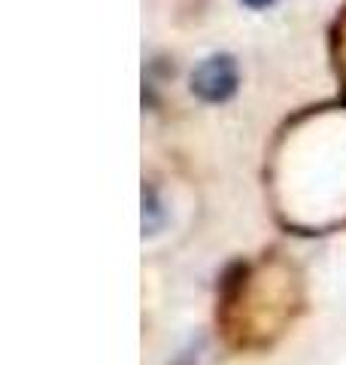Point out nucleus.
<instances>
[{
	"label": "nucleus",
	"mask_w": 346,
	"mask_h": 365,
	"mask_svg": "<svg viewBox=\"0 0 346 365\" xmlns=\"http://www.w3.org/2000/svg\"><path fill=\"white\" fill-rule=\"evenodd\" d=\"M331 52H334V67H337V76L346 88V9L334 21V31H331Z\"/></svg>",
	"instance_id": "obj_2"
},
{
	"label": "nucleus",
	"mask_w": 346,
	"mask_h": 365,
	"mask_svg": "<svg viewBox=\"0 0 346 365\" xmlns=\"http://www.w3.org/2000/svg\"><path fill=\"white\" fill-rule=\"evenodd\" d=\"M240 4L249 6V9H268V6L273 4V0H240Z\"/></svg>",
	"instance_id": "obj_3"
},
{
	"label": "nucleus",
	"mask_w": 346,
	"mask_h": 365,
	"mask_svg": "<svg viewBox=\"0 0 346 365\" xmlns=\"http://www.w3.org/2000/svg\"><path fill=\"white\" fill-rule=\"evenodd\" d=\"M237 86H240L237 61L225 52L204 58L192 73V91L204 104H225V101L237 95Z\"/></svg>",
	"instance_id": "obj_1"
}]
</instances>
